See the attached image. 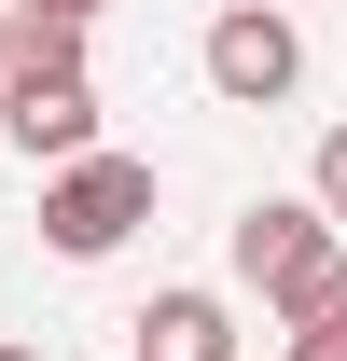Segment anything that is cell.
<instances>
[{"mask_svg": "<svg viewBox=\"0 0 347 361\" xmlns=\"http://www.w3.org/2000/svg\"><path fill=\"white\" fill-rule=\"evenodd\" d=\"M0 139H14L28 167H84V153H97V84H84V70H56V84H0Z\"/></svg>", "mask_w": 347, "mask_h": 361, "instance_id": "3", "label": "cell"}, {"mask_svg": "<svg viewBox=\"0 0 347 361\" xmlns=\"http://www.w3.org/2000/svg\"><path fill=\"white\" fill-rule=\"evenodd\" d=\"M153 195H167L153 153H111V139H97L84 167H42V250L56 264H111V250L153 223Z\"/></svg>", "mask_w": 347, "mask_h": 361, "instance_id": "1", "label": "cell"}, {"mask_svg": "<svg viewBox=\"0 0 347 361\" xmlns=\"http://www.w3.org/2000/svg\"><path fill=\"white\" fill-rule=\"evenodd\" d=\"M126 334H139L126 361H236V306H222L209 278H181V292H153V306H139Z\"/></svg>", "mask_w": 347, "mask_h": 361, "instance_id": "5", "label": "cell"}, {"mask_svg": "<svg viewBox=\"0 0 347 361\" xmlns=\"http://www.w3.org/2000/svg\"><path fill=\"white\" fill-rule=\"evenodd\" d=\"M264 319H278V334H347V236H334V250H305V264L264 292Z\"/></svg>", "mask_w": 347, "mask_h": 361, "instance_id": "7", "label": "cell"}, {"mask_svg": "<svg viewBox=\"0 0 347 361\" xmlns=\"http://www.w3.org/2000/svg\"><path fill=\"white\" fill-rule=\"evenodd\" d=\"M0 361H42V348H28V334H0Z\"/></svg>", "mask_w": 347, "mask_h": 361, "instance_id": "11", "label": "cell"}, {"mask_svg": "<svg viewBox=\"0 0 347 361\" xmlns=\"http://www.w3.org/2000/svg\"><path fill=\"white\" fill-rule=\"evenodd\" d=\"M278 361H347V334H278Z\"/></svg>", "mask_w": 347, "mask_h": 361, "instance_id": "9", "label": "cell"}, {"mask_svg": "<svg viewBox=\"0 0 347 361\" xmlns=\"http://www.w3.org/2000/svg\"><path fill=\"white\" fill-rule=\"evenodd\" d=\"M195 70H209V97H236V111H278V97L305 84V28H292V0H222Z\"/></svg>", "mask_w": 347, "mask_h": 361, "instance_id": "2", "label": "cell"}, {"mask_svg": "<svg viewBox=\"0 0 347 361\" xmlns=\"http://www.w3.org/2000/svg\"><path fill=\"white\" fill-rule=\"evenodd\" d=\"M305 195H319V209H334V236H347V126L319 139V167H305Z\"/></svg>", "mask_w": 347, "mask_h": 361, "instance_id": "8", "label": "cell"}, {"mask_svg": "<svg viewBox=\"0 0 347 361\" xmlns=\"http://www.w3.org/2000/svg\"><path fill=\"white\" fill-rule=\"evenodd\" d=\"M0 14H14V0H0Z\"/></svg>", "mask_w": 347, "mask_h": 361, "instance_id": "12", "label": "cell"}, {"mask_svg": "<svg viewBox=\"0 0 347 361\" xmlns=\"http://www.w3.org/2000/svg\"><path fill=\"white\" fill-rule=\"evenodd\" d=\"M84 14H42V0H14L0 14V84H56V70H84Z\"/></svg>", "mask_w": 347, "mask_h": 361, "instance_id": "6", "label": "cell"}, {"mask_svg": "<svg viewBox=\"0 0 347 361\" xmlns=\"http://www.w3.org/2000/svg\"><path fill=\"white\" fill-rule=\"evenodd\" d=\"M222 250H236V278H250V292H278L305 250H334V209H319V195H250Z\"/></svg>", "mask_w": 347, "mask_h": 361, "instance_id": "4", "label": "cell"}, {"mask_svg": "<svg viewBox=\"0 0 347 361\" xmlns=\"http://www.w3.org/2000/svg\"><path fill=\"white\" fill-rule=\"evenodd\" d=\"M42 14H84V28H97V14H111V0H42Z\"/></svg>", "mask_w": 347, "mask_h": 361, "instance_id": "10", "label": "cell"}]
</instances>
